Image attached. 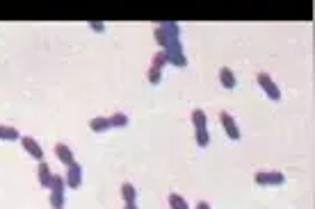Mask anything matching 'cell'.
I'll return each mask as SVG.
<instances>
[{
	"label": "cell",
	"instance_id": "10",
	"mask_svg": "<svg viewBox=\"0 0 315 209\" xmlns=\"http://www.w3.org/2000/svg\"><path fill=\"white\" fill-rule=\"evenodd\" d=\"M220 82H221V86H224V89H235V84H238V80H235V73L228 66H221L220 68Z\"/></svg>",
	"mask_w": 315,
	"mask_h": 209
},
{
	"label": "cell",
	"instance_id": "15",
	"mask_svg": "<svg viewBox=\"0 0 315 209\" xmlns=\"http://www.w3.org/2000/svg\"><path fill=\"white\" fill-rule=\"evenodd\" d=\"M107 121H110V128H126L128 125V116L124 111H117L112 116H107Z\"/></svg>",
	"mask_w": 315,
	"mask_h": 209
},
{
	"label": "cell",
	"instance_id": "23",
	"mask_svg": "<svg viewBox=\"0 0 315 209\" xmlns=\"http://www.w3.org/2000/svg\"><path fill=\"white\" fill-rule=\"evenodd\" d=\"M87 25H89V27H92L94 32H98V34H101V32L105 30V23H103V21H89Z\"/></svg>",
	"mask_w": 315,
	"mask_h": 209
},
{
	"label": "cell",
	"instance_id": "14",
	"mask_svg": "<svg viewBox=\"0 0 315 209\" xmlns=\"http://www.w3.org/2000/svg\"><path fill=\"white\" fill-rule=\"evenodd\" d=\"M121 198H124V203H135L137 189H135L130 182H124V184H121Z\"/></svg>",
	"mask_w": 315,
	"mask_h": 209
},
{
	"label": "cell",
	"instance_id": "4",
	"mask_svg": "<svg viewBox=\"0 0 315 209\" xmlns=\"http://www.w3.org/2000/svg\"><path fill=\"white\" fill-rule=\"evenodd\" d=\"M220 123H221V128H224V132H226L228 139L238 141L240 139V128H238V123H235V118L231 116L228 111H220Z\"/></svg>",
	"mask_w": 315,
	"mask_h": 209
},
{
	"label": "cell",
	"instance_id": "24",
	"mask_svg": "<svg viewBox=\"0 0 315 209\" xmlns=\"http://www.w3.org/2000/svg\"><path fill=\"white\" fill-rule=\"evenodd\" d=\"M194 209H213V207H210V203H206V200H199Z\"/></svg>",
	"mask_w": 315,
	"mask_h": 209
},
{
	"label": "cell",
	"instance_id": "8",
	"mask_svg": "<svg viewBox=\"0 0 315 209\" xmlns=\"http://www.w3.org/2000/svg\"><path fill=\"white\" fill-rule=\"evenodd\" d=\"M37 180H39V184L44 186V189H51L53 171H51V166H48L46 161H41V164L37 166Z\"/></svg>",
	"mask_w": 315,
	"mask_h": 209
},
{
	"label": "cell",
	"instance_id": "6",
	"mask_svg": "<svg viewBox=\"0 0 315 209\" xmlns=\"http://www.w3.org/2000/svg\"><path fill=\"white\" fill-rule=\"evenodd\" d=\"M21 143H23V148H26V153L30 155L32 159H44V150H41V146H39L32 136H21Z\"/></svg>",
	"mask_w": 315,
	"mask_h": 209
},
{
	"label": "cell",
	"instance_id": "7",
	"mask_svg": "<svg viewBox=\"0 0 315 209\" xmlns=\"http://www.w3.org/2000/svg\"><path fill=\"white\" fill-rule=\"evenodd\" d=\"M158 27L164 32V37L169 39V41L181 39V25H178L176 21H162V23H158Z\"/></svg>",
	"mask_w": 315,
	"mask_h": 209
},
{
	"label": "cell",
	"instance_id": "5",
	"mask_svg": "<svg viewBox=\"0 0 315 209\" xmlns=\"http://www.w3.org/2000/svg\"><path fill=\"white\" fill-rule=\"evenodd\" d=\"M64 182H66L69 189H80V184H82V166L78 164V161H73L71 166H66Z\"/></svg>",
	"mask_w": 315,
	"mask_h": 209
},
{
	"label": "cell",
	"instance_id": "16",
	"mask_svg": "<svg viewBox=\"0 0 315 209\" xmlns=\"http://www.w3.org/2000/svg\"><path fill=\"white\" fill-rule=\"evenodd\" d=\"M169 207L171 209H189V205L181 193H169Z\"/></svg>",
	"mask_w": 315,
	"mask_h": 209
},
{
	"label": "cell",
	"instance_id": "18",
	"mask_svg": "<svg viewBox=\"0 0 315 209\" xmlns=\"http://www.w3.org/2000/svg\"><path fill=\"white\" fill-rule=\"evenodd\" d=\"M194 141L199 148H206L210 143V134L208 130H194Z\"/></svg>",
	"mask_w": 315,
	"mask_h": 209
},
{
	"label": "cell",
	"instance_id": "19",
	"mask_svg": "<svg viewBox=\"0 0 315 209\" xmlns=\"http://www.w3.org/2000/svg\"><path fill=\"white\" fill-rule=\"evenodd\" d=\"M151 64H153V68H158V71H162V68L169 64V62H167V55H164V50H158L156 55H153V62H151Z\"/></svg>",
	"mask_w": 315,
	"mask_h": 209
},
{
	"label": "cell",
	"instance_id": "21",
	"mask_svg": "<svg viewBox=\"0 0 315 209\" xmlns=\"http://www.w3.org/2000/svg\"><path fill=\"white\" fill-rule=\"evenodd\" d=\"M146 78H149V82L151 84H160V80H162V71H158V68H149L146 71Z\"/></svg>",
	"mask_w": 315,
	"mask_h": 209
},
{
	"label": "cell",
	"instance_id": "9",
	"mask_svg": "<svg viewBox=\"0 0 315 209\" xmlns=\"http://www.w3.org/2000/svg\"><path fill=\"white\" fill-rule=\"evenodd\" d=\"M55 155H57V159L62 161L64 166H71V164H73V150H71L69 146H66V143H57L55 146Z\"/></svg>",
	"mask_w": 315,
	"mask_h": 209
},
{
	"label": "cell",
	"instance_id": "22",
	"mask_svg": "<svg viewBox=\"0 0 315 209\" xmlns=\"http://www.w3.org/2000/svg\"><path fill=\"white\" fill-rule=\"evenodd\" d=\"M153 37H156V41H158V46H160V48H167V46H169V39L164 37V32L160 30V27H156V32H153Z\"/></svg>",
	"mask_w": 315,
	"mask_h": 209
},
{
	"label": "cell",
	"instance_id": "11",
	"mask_svg": "<svg viewBox=\"0 0 315 209\" xmlns=\"http://www.w3.org/2000/svg\"><path fill=\"white\" fill-rule=\"evenodd\" d=\"M189 118H192V125H194V130H206V125H208V118H206V111H203V109H194Z\"/></svg>",
	"mask_w": 315,
	"mask_h": 209
},
{
	"label": "cell",
	"instance_id": "12",
	"mask_svg": "<svg viewBox=\"0 0 315 209\" xmlns=\"http://www.w3.org/2000/svg\"><path fill=\"white\" fill-rule=\"evenodd\" d=\"M89 128H92V132H105V130H110V121H107V116H96L89 121Z\"/></svg>",
	"mask_w": 315,
	"mask_h": 209
},
{
	"label": "cell",
	"instance_id": "17",
	"mask_svg": "<svg viewBox=\"0 0 315 209\" xmlns=\"http://www.w3.org/2000/svg\"><path fill=\"white\" fill-rule=\"evenodd\" d=\"M64 205H66L64 191H51V207L53 209H64Z\"/></svg>",
	"mask_w": 315,
	"mask_h": 209
},
{
	"label": "cell",
	"instance_id": "20",
	"mask_svg": "<svg viewBox=\"0 0 315 209\" xmlns=\"http://www.w3.org/2000/svg\"><path fill=\"white\" fill-rule=\"evenodd\" d=\"M66 189V182H64L62 175H55L53 173V180H51V191H64Z\"/></svg>",
	"mask_w": 315,
	"mask_h": 209
},
{
	"label": "cell",
	"instance_id": "1",
	"mask_svg": "<svg viewBox=\"0 0 315 209\" xmlns=\"http://www.w3.org/2000/svg\"><path fill=\"white\" fill-rule=\"evenodd\" d=\"M164 55H167V62L174 64V66H178V68L188 66V57L183 55V43H181V39L169 41V46L164 48Z\"/></svg>",
	"mask_w": 315,
	"mask_h": 209
},
{
	"label": "cell",
	"instance_id": "13",
	"mask_svg": "<svg viewBox=\"0 0 315 209\" xmlns=\"http://www.w3.org/2000/svg\"><path fill=\"white\" fill-rule=\"evenodd\" d=\"M0 139L2 141H19L21 134L16 128H9V125H0Z\"/></svg>",
	"mask_w": 315,
	"mask_h": 209
},
{
	"label": "cell",
	"instance_id": "2",
	"mask_svg": "<svg viewBox=\"0 0 315 209\" xmlns=\"http://www.w3.org/2000/svg\"><path fill=\"white\" fill-rule=\"evenodd\" d=\"M253 180L260 186H281L285 182V175L281 171H258L253 175Z\"/></svg>",
	"mask_w": 315,
	"mask_h": 209
},
{
	"label": "cell",
	"instance_id": "3",
	"mask_svg": "<svg viewBox=\"0 0 315 209\" xmlns=\"http://www.w3.org/2000/svg\"><path fill=\"white\" fill-rule=\"evenodd\" d=\"M256 82H258V86L263 89L265 93H267V98L270 100H281V91H279V86H277V82L272 80V75H267V73H258L256 75Z\"/></svg>",
	"mask_w": 315,
	"mask_h": 209
},
{
	"label": "cell",
	"instance_id": "25",
	"mask_svg": "<svg viewBox=\"0 0 315 209\" xmlns=\"http://www.w3.org/2000/svg\"><path fill=\"white\" fill-rule=\"evenodd\" d=\"M124 209H137V205H135V203H126V205H124Z\"/></svg>",
	"mask_w": 315,
	"mask_h": 209
}]
</instances>
